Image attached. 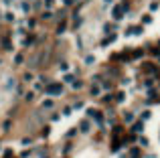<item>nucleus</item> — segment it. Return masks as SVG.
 I'll return each instance as SVG.
<instances>
[{"instance_id":"nucleus-2","label":"nucleus","mask_w":160,"mask_h":158,"mask_svg":"<svg viewBox=\"0 0 160 158\" xmlns=\"http://www.w3.org/2000/svg\"><path fill=\"white\" fill-rule=\"evenodd\" d=\"M2 47H4V51H12V45H10L8 38H4V41H2Z\"/></svg>"},{"instance_id":"nucleus-4","label":"nucleus","mask_w":160,"mask_h":158,"mask_svg":"<svg viewBox=\"0 0 160 158\" xmlns=\"http://www.w3.org/2000/svg\"><path fill=\"white\" fill-rule=\"evenodd\" d=\"M47 2H51V0H47Z\"/></svg>"},{"instance_id":"nucleus-3","label":"nucleus","mask_w":160,"mask_h":158,"mask_svg":"<svg viewBox=\"0 0 160 158\" xmlns=\"http://www.w3.org/2000/svg\"><path fill=\"white\" fill-rule=\"evenodd\" d=\"M114 16H116V18H122V8H120V6L114 10Z\"/></svg>"},{"instance_id":"nucleus-1","label":"nucleus","mask_w":160,"mask_h":158,"mask_svg":"<svg viewBox=\"0 0 160 158\" xmlns=\"http://www.w3.org/2000/svg\"><path fill=\"white\" fill-rule=\"evenodd\" d=\"M47 93H51V95H57V93H61V85H59V83H55V85H49V87H47Z\"/></svg>"}]
</instances>
